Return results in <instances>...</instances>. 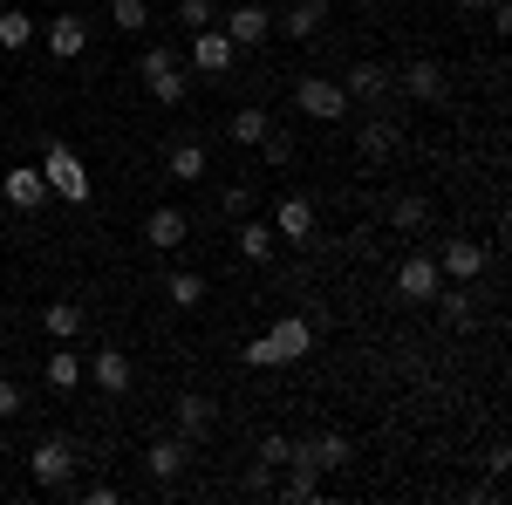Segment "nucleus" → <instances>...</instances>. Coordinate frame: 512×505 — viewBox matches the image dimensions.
Returning <instances> with one entry per match:
<instances>
[{
    "label": "nucleus",
    "instance_id": "obj_1",
    "mask_svg": "<svg viewBox=\"0 0 512 505\" xmlns=\"http://www.w3.org/2000/svg\"><path fill=\"white\" fill-rule=\"evenodd\" d=\"M308 349H315V321L308 314H280L267 335L246 342V369H280V362H301Z\"/></svg>",
    "mask_w": 512,
    "mask_h": 505
},
{
    "label": "nucleus",
    "instance_id": "obj_2",
    "mask_svg": "<svg viewBox=\"0 0 512 505\" xmlns=\"http://www.w3.org/2000/svg\"><path fill=\"white\" fill-rule=\"evenodd\" d=\"M41 178H48V192L69 198V205H89V171H82V157L62 144V137H48L41 144Z\"/></svg>",
    "mask_w": 512,
    "mask_h": 505
},
{
    "label": "nucleus",
    "instance_id": "obj_3",
    "mask_svg": "<svg viewBox=\"0 0 512 505\" xmlns=\"http://www.w3.org/2000/svg\"><path fill=\"white\" fill-rule=\"evenodd\" d=\"M294 110L315 123H342L349 117V96H342V82L335 76H301L294 82Z\"/></svg>",
    "mask_w": 512,
    "mask_h": 505
},
{
    "label": "nucleus",
    "instance_id": "obj_4",
    "mask_svg": "<svg viewBox=\"0 0 512 505\" xmlns=\"http://www.w3.org/2000/svg\"><path fill=\"white\" fill-rule=\"evenodd\" d=\"M219 35L233 41V48H260V41L274 35V7L267 0H239L233 14H219Z\"/></svg>",
    "mask_w": 512,
    "mask_h": 505
},
{
    "label": "nucleus",
    "instance_id": "obj_5",
    "mask_svg": "<svg viewBox=\"0 0 512 505\" xmlns=\"http://www.w3.org/2000/svg\"><path fill=\"white\" fill-rule=\"evenodd\" d=\"M69 478H76V444L69 437H41L35 444V485L41 492H69Z\"/></svg>",
    "mask_w": 512,
    "mask_h": 505
},
{
    "label": "nucleus",
    "instance_id": "obj_6",
    "mask_svg": "<svg viewBox=\"0 0 512 505\" xmlns=\"http://www.w3.org/2000/svg\"><path fill=\"white\" fill-rule=\"evenodd\" d=\"M233 62H239V48L219 35V28H198V35H192V76L226 82V76H233Z\"/></svg>",
    "mask_w": 512,
    "mask_h": 505
},
{
    "label": "nucleus",
    "instance_id": "obj_7",
    "mask_svg": "<svg viewBox=\"0 0 512 505\" xmlns=\"http://www.w3.org/2000/svg\"><path fill=\"white\" fill-rule=\"evenodd\" d=\"M396 89H403L410 103H444V62H431V55H410V62L396 69Z\"/></svg>",
    "mask_w": 512,
    "mask_h": 505
},
{
    "label": "nucleus",
    "instance_id": "obj_8",
    "mask_svg": "<svg viewBox=\"0 0 512 505\" xmlns=\"http://www.w3.org/2000/svg\"><path fill=\"white\" fill-rule=\"evenodd\" d=\"M0 198H7V205H14V212H41V205H48V178H41V164H14V171H7V178H0Z\"/></svg>",
    "mask_w": 512,
    "mask_h": 505
},
{
    "label": "nucleus",
    "instance_id": "obj_9",
    "mask_svg": "<svg viewBox=\"0 0 512 505\" xmlns=\"http://www.w3.org/2000/svg\"><path fill=\"white\" fill-rule=\"evenodd\" d=\"M390 89H396V69H383V62H355L349 82H342V96H349V103H376V110L390 103Z\"/></svg>",
    "mask_w": 512,
    "mask_h": 505
},
{
    "label": "nucleus",
    "instance_id": "obj_10",
    "mask_svg": "<svg viewBox=\"0 0 512 505\" xmlns=\"http://www.w3.org/2000/svg\"><path fill=\"white\" fill-rule=\"evenodd\" d=\"M294 451H301L308 465H321V471H342L355 458V437H349V430H315V437H301Z\"/></svg>",
    "mask_w": 512,
    "mask_h": 505
},
{
    "label": "nucleus",
    "instance_id": "obj_11",
    "mask_svg": "<svg viewBox=\"0 0 512 505\" xmlns=\"http://www.w3.org/2000/svg\"><path fill=\"white\" fill-rule=\"evenodd\" d=\"M437 287H444V273H437V253H410V260L396 267V294H403V301H431Z\"/></svg>",
    "mask_w": 512,
    "mask_h": 505
},
{
    "label": "nucleus",
    "instance_id": "obj_12",
    "mask_svg": "<svg viewBox=\"0 0 512 505\" xmlns=\"http://www.w3.org/2000/svg\"><path fill=\"white\" fill-rule=\"evenodd\" d=\"M185 239H192V219H185L178 205H158V212L144 219V246H151V253H178Z\"/></svg>",
    "mask_w": 512,
    "mask_h": 505
},
{
    "label": "nucleus",
    "instance_id": "obj_13",
    "mask_svg": "<svg viewBox=\"0 0 512 505\" xmlns=\"http://www.w3.org/2000/svg\"><path fill=\"white\" fill-rule=\"evenodd\" d=\"M274 233L287 239V246H308V239H315V205H308L301 192H287L274 205Z\"/></svg>",
    "mask_w": 512,
    "mask_h": 505
},
{
    "label": "nucleus",
    "instance_id": "obj_14",
    "mask_svg": "<svg viewBox=\"0 0 512 505\" xmlns=\"http://www.w3.org/2000/svg\"><path fill=\"white\" fill-rule=\"evenodd\" d=\"M82 369H89V383L103 389V396H123V389H130V376H137V369H130V355H123V349H96L89 362H82Z\"/></svg>",
    "mask_w": 512,
    "mask_h": 505
},
{
    "label": "nucleus",
    "instance_id": "obj_15",
    "mask_svg": "<svg viewBox=\"0 0 512 505\" xmlns=\"http://www.w3.org/2000/svg\"><path fill=\"white\" fill-rule=\"evenodd\" d=\"M233 246H239V260H246V267H267V260H274V246H280V233L267 226V219H253V212H246V219H239V233H233Z\"/></svg>",
    "mask_w": 512,
    "mask_h": 505
},
{
    "label": "nucleus",
    "instance_id": "obj_16",
    "mask_svg": "<svg viewBox=\"0 0 512 505\" xmlns=\"http://www.w3.org/2000/svg\"><path fill=\"white\" fill-rule=\"evenodd\" d=\"M437 273H444V280H478V273H485V246H478V239H444Z\"/></svg>",
    "mask_w": 512,
    "mask_h": 505
},
{
    "label": "nucleus",
    "instance_id": "obj_17",
    "mask_svg": "<svg viewBox=\"0 0 512 505\" xmlns=\"http://www.w3.org/2000/svg\"><path fill=\"white\" fill-rule=\"evenodd\" d=\"M185 465H192V444H185L178 430H171V437H158V444L144 451V471H151L158 485H171V478H178V471H185Z\"/></svg>",
    "mask_w": 512,
    "mask_h": 505
},
{
    "label": "nucleus",
    "instance_id": "obj_18",
    "mask_svg": "<svg viewBox=\"0 0 512 505\" xmlns=\"http://www.w3.org/2000/svg\"><path fill=\"white\" fill-rule=\"evenodd\" d=\"M355 151L369 157V164H383V157L403 151V130H396V117H369L362 130H355Z\"/></svg>",
    "mask_w": 512,
    "mask_h": 505
},
{
    "label": "nucleus",
    "instance_id": "obj_19",
    "mask_svg": "<svg viewBox=\"0 0 512 505\" xmlns=\"http://www.w3.org/2000/svg\"><path fill=\"white\" fill-rule=\"evenodd\" d=\"M82 48H89V21H82V14H55V21H48V55H55V62H76Z\"/></svg>",
    "mask_w": 512,
    "mask_h": 505
},
{
    "label": "nucleus",
    "instance_id": "obj_20",
    "mask_svg": "<svg viewBox=\"0 0 512 505\" xmlns=\"http://www.w3.org/2000/svg\"><path fill=\"white\" fill-rule=\"evenodd\" d=\"M321 21H328V0H294L287 14H274V28L287 41H308V35H321Z\"/></svg>",
    "mask_w": 512,
    "mask_h": 505
},
{
    "label": "nucleus",
    "instance_id": "obj_21",
    "mask_svg": "<svg viewBox=\"0 0 512 505\" xmlns=\"http://www.w3.org/2000/svg\"><path fill=\"white\" fill-rule=\"evenodd\" d=\"M164 164H171V178H178V185H198V178H205V171H212V151H205V144H198V137H178V144H171V157H164Z\"/></svg>",
    "mask_w": 512,
    "mask_h": 505
},
{
    "label": "nucleus",
    "instance_id": "obj_22",
    "mask_svg": "<svg viewBox=\"0 0 512 505\" xmlns=\"http://www.w3.org/2000/svg\"><path fill=\"white\" fill-rule=\"evenodd\" d=\"M267 130H274V117H267L260 103H246V110H233V123H226V137H233V144H246V151H253V144H260Z\"/></svg>",
    "mask_w": 512,
    "mask_h": 505
},
{
    "label": "nucleus",
    "instance_id": "obj_23",
    "mask_svg": "<svg viewBox=\"0 0 512 505\" xmlns=\"http://www.w3.org/2000/svg\"><path fill=\"white\" fill-rule=\"evenodd\" d=\"M390 226H396V233H424V226H431V198H424V192H403L390 205Z\"/></svg>",
    "mask_w": 512,
    "mask_h": 505
},
{
    "label": "nucleus",
    "instance_id": "obj_24",
    "mask_svg": "<svg viewBox=\"0 0 512 505\" xmlns=\"http://www.w3.org/2000/svg\"><path fill=\"white\" fill-rule=\"evenodd\" d=\"M164 301H171V308H198V301H205V273H192V267L164 273Z\"/></svg>",
    "mask_w": 512,
    "mask_h": 505
},
{
    "label": "nucleus",
    "instance_id": "obj_25",
    "mask_svg": "<svg viewBox=\"0 0 512 505\" xmlns=\"http://www.w3.org/2000/svg\"><path fill=\"white\" fill-rule=\"evenodd\" d=\"M205 430H212V403H205V396H178V437L198 444Z\"/></svg>",
    "mask_w": 512,
    "mask_h": 505
},
{
    "label": "nucleus",
    "instance_id": "obj_26",
    "mask_svg": "<svg viewBox=\"0 0 512 505\" xmlns=\"http://www.w3.org/2000/svg\"><path fill=\"white\" fill-rule=\"evenodd\" d=\"M41 328H48L55 342H76L82 335V301H55V308L41 314Z\"/></svg>",
    "mask_w": 512,
    "mask_h": 505
},
{
    "label": "nucleus",
    "instance_id": "obj_27",
    "mask_svg": "<svg viewBox=\"0 0 512 505\" xmlns=\"http://www.w3.org/2000/svg\"><path fill=\"white\" fill-rule=\"evenodd\" d=\"M41 376H48V389H76L82 383V355L76 349H55L48 362H41Z\"/></svg>",
    "mask_w": 512,
    "mask_h": 505
},
{
    "label": "nucleus",
    "instance_id": "obj_28",
    "mask_svg": "<svg viewBox=\"0 0 512 505\" xmlns=\"http://www.w3.org/2000/svg\"><path fill=\"white\" fill-rule=\"evenodd\" d=\"M431 301L444 308V328H458V335H465V328L478 321V301H472V294H444V287H437Z\"/></svg>",
    "mask_w": 512,
    "mask_h": 505
},
{
    "label": "nucleus",
    "instance_id": "obj_29",
    "mask_svg": "<svg viewBox=\"0 0 512 505\" xmlns=\"http://www.w3.org/2000/svg\"><path fill=\"white\" fill-rule=\"evenodd\" d=\"M315 492H321V465H308V458L294 451V458H287V499H315Z\"/></svg>",
    "mask_w": 512,
    "mask_h": 505
},
{
    "label": "nucleus",
    "instance_id": "obj_30",
    "mask_svg": "<svg viewBox=\"0 0 512 505\" xmlns=\"http://www.w3.org/2000/svg\"><path fill=\"white\" fill-rule=\"evenodd\" d=\"M110 21H117L123 35H144L151 28V0H110Z\"/></svg>",
    "mask_w": 512,
    "mask_h": 505
},
{
    "label": "nucleus",
    "instance_id": "obj_31",
    "mask_svg": "<svg viewBox=\"0 0 512 505\" xmlns=\"http://www.w3.org/2000/svg\"><path fill=\"white\" fill-rule=\"evenodd\" d=\"M178 28L198 35V28H219V7L212 0H178Z\"/></svg>",
    "mask_w": 512,
    "mask_h": 505
},
{
    "label": "nucleus",
    "instance_id": "obj_32",
    "mask_svg": "<svg viewBox=\"0 0 512 505\" xmlns=\"http://www.w3.org/2000/svg\"><path fill=\"white\" fill-rule=\"evenodd\" d=\"M28 41H35V21H28L21 7H7V14H0V48H28Z\"/></svg>",
    "mask_w": 512,
    "mask_h": 505
},
{
    "label": "nucleus",
    "instance_id": "obj_33",
    "mask_svg": "<svg viewBox=\"0 0 512 505\" xmlns=\"http://www.w3.org/2000/svg\"><path fill=\"white\" fill-rule=\"evenodd\" d=\"M287 458H294V437H280V430H267V437H260V458H253V465L280 471V465H287Z\"/></svg>",
    "mask_w": 512,
    "mask_h": 505
},
{
    "label": "nucleus",
    "instance_id": "obj_34",
    "mask_svg": "<svg viewBox=\"0 0 512 505\" xmlns=\"http://www.w3.org/2000/svg\"><path fill=\"white\" fill-rule=\"evenodd\" d=\"M219 212H226V219H246V212H253V185H246V178H233V185L219 192Z\"/></svg>",
    "mask_w": 512,
    "mask_h": 505
},
{
    "label": "nucleus",
    "instance_id": "obj_35",
    "mask_svg": "<svg viewBox=\"0 0 512 505\" xmlns=\"http://www.w3.org/2000/svg\"><path fill=\"white\" fill-rule=\"evenodd\" d=\"M151 96H158L164 110H178V103H185V76H178V69H164V76H151Z\"/></svg>",
    "mask_w": 512,
    "mask_h": 505
},
{
    "label": "nucleus",
    "instance_id": "obj_36",
    "mask_svg": "<svg viewBox=\"0 0 512 505\" xmlns=\"http://www.w3.org/2000/svg\"><path fill=\"white\" fill-rule=\"evenodd\" d=\"M164 69H178V55H171V48H144V69H137V76L151 82V76H164Z\"/></svg>",
    "mask_w": 512,
    "mask_h": 505
},
{
    "label": "nucleus",
    "instance_id": "obj_37",
    "mask_svg": "<svg viewBox=\"0 0 512 505\" xmlns=\"http://www.w3.org/2000/svg\"><path fill=\"white\" fill-rule=\"evenodd\" d=\"M260 151H267V164H287V157H294V137H280V130H267V137H260Z\"/></svg>",
    "mask_w": 512,
    "mask_h": 505
},
{
    "label": "nucleus",
    "instance_id": "obj_38",
    "mask_svg": "<svg viewBox=\"0 0 512 505\" xmlns=\"http://www.w3.org/2000/svg\"><path fill=\"white\" fill-rule=\"evenodd\" d=\"M21 403H28L21 383H7V376H0V417H21Z\"/></svg>",
    "mask_w": 512,
    "mask_h": 505
},
{
    "label": "nucleus",
    "instance_id": "obj_39",
    "mask_svg": "<svg viewBox=\"0 0 512 505\" xmlns=\"http://www.w3.org/2000/svg\"><path fill=\"white\" fill-rule=\"evenodd\" d=\"M76 499H82V505H117V485H82Z\"/></svg>",
    "mask_w": 512,
    "mask_h": 505
},
{
    "label": "nucleus",
    "instance_id": "obj_40",
    "mask_svg": "<svg viewBox=\"0 0 512 505\" xmlns=\"http://www.w3.org/2000/svg\"><path fill=\"white\" fill-rule=\"evenodd\" d=\"M465 7H478V0H465Z\"/></svg>",
    "mask_w": 512,
    "mask_h": 505
},
{
    "label": "nucleus",
    "instance_id": "obj_41",
    "mask_svg": "<svg viewBox=\"0 0 512 505\" xmlns=\"http://www.w3.org/2000/svg\"><path fill=\"white\" fill-rule=\"evenodd\" d=\"M383 7H390V0H383Z\"/></svg>",
    "mask_w": 512,
    "mask_h": 505
}]
</instances>
